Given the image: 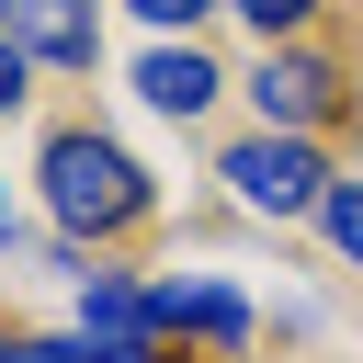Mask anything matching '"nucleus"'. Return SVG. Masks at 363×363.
Here are the masks:
<instances>
[{"instance_id": "7ed1b4c3", "label": "nucleus", "mask_w": 363, "mask_h": 363, "mask_svg": "<svg viewBox=\"0 0 363 363\" xmlns=\"http://www.w3.org/2000/svg\"><path fill=\"white\" fill-rule=\"evenodd\" d=\"M238 91H250V113H261L272 136H318V125L352 102L340 57H318V45H261V68H250Z\"/></svg>"}, {"instance_id": "20e7f679", "label": "nucleus", "mask_w": 363, "mask_h": 363, "mask_svg": "<svg viewBox=\"0 0 363 363\" xmlns=\"http://www.w3.org/2000/svg\"><path fill=\"white\" fill-rule=\"evenodd\" d=\"M147 318L182 340V352H250V295H227V284H204V272H182V284H147Z\"/></svg>"}, {"instance_id": "1a4fd4ad", "label": "nucleus", "mask_w": 363, "mask_h": 363, "mask_svg": "<svg viewBox=\"0 0 363 363\" xmlns=\"http://www.w3.org/2000/svg\"><path fill=\"white\" fill-rule=\"evenodd\" d=\"M125 11H136V23H159V34H193V23H204V11H227V0H125Z\"/></svg>"}, {"instance_id": "9d476101", "label": "nucleus", "mask_w": 363, "mask_h": 363, "mask_svg": "<svg viewBox=\"0 0 363 363\" xmlns=\"http://www.w3.org/2000/svg\"><path fill=\"white\" fill-rule=\"evenodd\" d=\"M0 363H91V340H0Z\"/></svg>"}, {"instance_id": "f03ea898", "label": "nucleus", "mask_w": 363, "mask_h": 363, "mask_svg": "<svg viewBox=\"0 0 363 363\" xmlns=\"http://www.w3.org/2000/svg\"><path fill=\"white\" fill-rule=\"evenodd\" d=\"M216 182H227V193H238L250 216L295 227V216H318V193H329L340 170L318 159V136H272V125H261V136H238V147L216 159Z\"/></svg>"}, {"instance_id": "f257e3e1", "label": "nucleus", "mask_w": 363, "mask_h": 363, "mask_svg": "<svg viewBox=\"0 0 363 363\" xmlns=\"http://www.w3.org/2000/svg\"><path fill=\"white\" fill-rule=\"evenodd\" d=\"M34 182H45V216H57L68 238H125V227L159 216V182H147L113 136H91V125H57V136L34 147Z\"/></svg>"}, {"instance_id": "39448f33", "label": "nucleus", "mask_w": 363, "mask_h": 363, "mask_svg": "<svg viewBox=\"0 0 363 363\" xmlns=\"http://www.w3.org/2000/svg\"><path fill=\"white\" fill-rule=\"evenodd\" d=\"M0 34L34 68H91L102 57V0H0Z\"/></svg>"}, {"instance_id": "9b49d317", "label": "nucleus", "mask_w": 363, "mask_h": 363, "mask_svg": "<svg viewBox=\"0 0 363 363\" xmlns=\"http://www.w3.org/2000/svg\"><path fill=\"white\" fill-rule=\"evenodd\" d=\"M23 79H34V57H23L11 34H0V113H23Z\"/></svg>"}, {"instance_id": "6e6552de", "label": "nucleus", "mask_w": 363, "mask_h": 363, "mask_svg": "<svg viewBox=\"0 0 363 363\" xmlns=\"http://www.w3.org/2000/svg\"><path fill=\"white\" fill-rule=\"evenodd\" d=\"M261 45H306V23H318V0H227Z\"/></svg>"}, {"instance_id": "f8f14e48", "label": "nucleus", "mask_w": 363, "mask_h": 363, "mask_svg": "<svg viewBox=\"0 0 363 363\" xmlns=\"http://www.w3.org/2000/svg\"><path fill=\"white\" fill-rule=\"evenodd\" d=\"M11 238H23V227H11V204H0V250H11Z\"/></svg>"}, {"instance_id": "423d86ee", "label": "nucleus", "mask_w": 363, "mask_h": 363, "mask_svg": "<svg viewBox=\"0 0 363 363\" xmlns=\"http://www.w3.org/2000/svg\"><path fill=\"white\" fill-rule=\"evenodd\" d=\"M136 102H147V113H170V125H193V113H216V102H227V79H216V57H204V45H147V57H136Z\"/></svg>"}, {"instance_id": "0eeeda50", "label": "nucleus", "mask_w": 363, "mask_h": 363, "mask_svg": "<svg viewBox=\"0 0 363 363\" xmlns=\"http://www.w3.org/2000/svg\"><path fill=\"white\" fill-rule=\"evenodd\" d=\"M318 227H329V250L363 272V182H329V193H318Z\"/></svg>"}]
</instances>
